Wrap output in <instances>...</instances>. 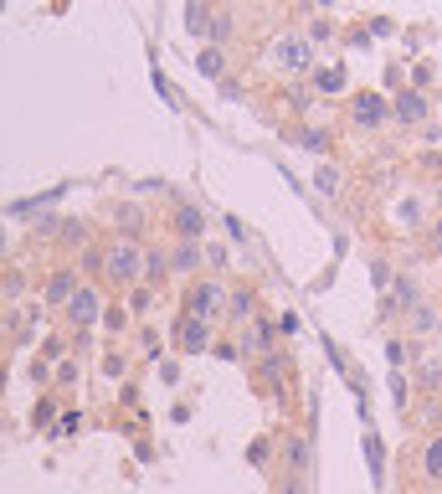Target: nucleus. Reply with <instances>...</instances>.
Returning a JSON list of instances; mask_svg holds the SVG:
<instances>
[{
	"mask_svg": "<svg viewBox=\"0 0 442 494\" xmlns=\"http://www.w3.org/2000/svg\"><path fill=\"white\" fill-rule=\"evenodd\" d=\"M350 119L360 134H380V129L391 124V98H380L376 88H360V93L350 98Z\"/></svg>",
	"mask_w": 442,
	"mask_h": 494,
	"instance_id": "nucleus-1",
	"label": "nucleus"
},
{
	"mask_svg": "<svg viewBox=\"0 0 442 494\" xmlns=\"http://www.w3.org/2000/svg\"><path fill=\"white\" fill-rule=\"evenodd\" d=\"M103 273H109L113 284L134 288V284H139V273H144V247H139V242H113L109 257H103Z\"/></svg>",
	"mask_w": 442,
	"mask_h": 494,
	"instance_id": "nucleus-2",
	"label": "nucleus"
},
{
	"mask_svg": "<svg viewBox=\"0 0 442 494\" xmlns=\"http://www.w3.org/2000/svg\"><path fill=\"white\" fill-rule=\"evenodd\" d=\"M226 294H232V288H221L216 278H196V284L186 288V315L211 324L216 315H226Z\"/></svg>",
	"mask_w": 442,
	"mask_h": 494,
	"instance_id": "nucleus-3",
	"label": "nucleus"
},
{
	"mask_svg": "<svg viewBox=\"0 0 442 494\" xmlns=\"http://www.w3.org/2000/svg\"><path fill=\"white\" fill-rule=\"evenodd\" d=\"M62 315H67L72 330H93L98 319H103V294H98L93 284H78V294L62 304Z\"/></svg>",
	"mask_w": 442,
	"mask_h": 494,
	"instance_id": "nucleus-4",
	"label": "nucleus"
},
{
	"mask_svg": "<svg viewBox=\"0 0 442 494\" xmlns=\"http://www.w3.org/2000/svg\"><path fill=\"white\" fill-rule=\"evenodd\" d=\"M273 63L288 67V73H303V67H314V42L299 36V32H283L273 42Z\"/></svg>",
	"mask_w": 442,
	"mask_h": 494,
	"instance_id": "nucleus-5",
	"label": "nucleus"
},
{
	"mask_svg": "<svg viewBox=\"0 0 442 494\" xmlns=\"http://www.w3.org/2000/svg\"><path fill=\"white\" fill-rule=\"evenodd\" d=\"M427 113H432V98H427L422 88H401V93L391 98V119H396L401 129L427 124Z\"/></svg>",
	"mask_w": 442,
	"mask_h": 494,
	"instance_id": "nucleus-6",
	"label": "nucleus"
},
{
	"mask_svg": "<svg viewBox=\"0 0 442 494\" xmlns=\"http://www.w3.org/2000/svg\"><path fill=\"white\" fill-rule=\"evenodd\" d=\"M211 345V324L206 319H196V315H180V324H175V351H206Z\"/></svg>",
	"mask_w": 442,
	"mask_h": 494,
	"instance_id": "nucleus-7",
	"label": "nucleus"
},
{
	"mask_svg": "<svg viewBox=\"0 0 442 494\" xmlns=\"http://www.w3.org/2000/svg\"><path fill=\"white\" fill-rule=\"evenodd\" d=\"M396 227H407V232H422L427 227V201L422 196H401V201H396Z\"/></svg>",
	"mask_w": 442,
	"mask_h": 494,
	"instance_id": "nucleus-8",
	"label": "nucleus"
},
{
	"mask_svg": "<svg viewBox=\"0 0 442 494\" xmlns=\"http://www.w3.org/2000/svg\"><path fill=\"white\" fill-rule=\"evenodd\" d=\"M175 232H180V242H201V232H206V211L201 207H175Z\"/></svg>",
	"mask_w": 442,
	"mask_h": 494,
	"instance_id": "nucleus-9",
	"label": "nucleus"
},
{
	"mask_svg": "<svg viewBox=\"0 0 442 494\" xmlns=\"http://www.w3.org/2000/svg\"><path fill=\"white\" fill-rule=\"evenodd\" d=\"M226 315L237 319V324H253V315H257V294H253L247 284L232 288V294H226Z\"/></svg>",
	"mask_w": 442,
	"mask_h": 494,
	"instance_id": "nucleus-10",
	"label": "nucleus"
},
{
	"mask_svg": "<svg viewBox=\"0 0 442 494\" xmlns=\"http://www.w3.org/2000/svg\"><path fill=\"white\" fill-rule=\"evenodd\" d=\"M422 479L432 484V489L442 484V432H432V438L422 443Z\"/></svg>",
	"mask_w": 442,
	"mask_h": 494,
	"instance_id": "nucleus-11",
	"label": "nucleus"
},
{
	"mask_svg": "<svg viewBox=\"0 0 442 494\" xmlns=\"http://www.w3.org/2000/svg\"><path fill=\"white\" fill-rule=\"evenodd\" d=\"M201 257H206L201 242H175V247H170V273H190V268H201Z\"/></svg>",
	"mask_w": 442,
	"mask_h": 494,
	"instance_id": "nucleus-12",
	"label": "nucleus"
},
{
	"mask_svg": "<svg viewBox=\"0 0 442 494\" xmlns=\"http://www.w3.org/2000/svg\"><path fill=\"white\" fill-rule=\"evenodd\" d=\"M345 88V63H324L314 73V93H340Z\"/></svg>",
	"mask_w": 442,
	"mask_h": 494,
	"instance_id": "nucleus-13",
	"label": "nucleus"
},
{
	"mask_svg": "<svg viewBox=\"0 0 442 494\" xmlns=\"http://www.w3.org/2000/svg\"><path fill=\"white\" fill-rule=\"evenodd\" d=\"M314 186H319V196H340V186H345V170L334 165V160H324L314 170Z\"/></svg>",
	"mask_w": 442,
	"mask_h": 494,
	"instance_id": "nucleus-14",
	"label": "nucleus"
},
{
	"mask_svg": "<svg viewBox=\"0 0 442 494\" xmlns=\"http://www.w3.org/2000/svg\"><path fill=\"white\" fill-rule=\"evenodd\" d=\"M72 294H78V278H72V273H52V278H47V304H67V299H72Z\"/></svg>",
	"mask_w": 442,
	"mask_h": 494,
	"instance_id": "nucleus-15",
	"label": "nucleus"
},
{
	"mask_svg": "<svg viewBox=\"0 0 442 494\" xmlns=\"http://www.w3.org/2000/svg\"><path fill=\"white\" fill-rule=\"evenodd\" d=\"M365 463H370V479L380 484L386 479V448H380V438L370 428H365Z\"/></svg>",
	"mask_w": 442,
	"mask_h": 494,
	"instance_id": "nucleus-16",
	"label": "nucleus"
},
{
	"mask_svg": "<svg viewBox=\"0 0 442 494\" xmlns=\"http://www.w3.org/2000/svg\"><path fill=\"white\" fill-rule=\"evenodd\" d=\"M211 5H186V32L190 36H211Z\"/></svg>",
	"mask_w": 442,
	"mask_h": 494,
	"instance_id": "nucleus-17",
	"label": "nucleus"
},
{
	"mask_svg": "<svg viewBox=\"0 0 442 494\" xmlns=\"http://www.w3.org/2000/svg\"><path fill=\"white\" fill-rule=\"evenodd\" d=\"M417 386H422L427 397H437L442 392V361H422V366H417Z\"/></svg>",
	"mask_w": 442,
	"mask_h": 494,
	"instance_id": "nucleus-18",
	"label": "nucleus"
},
{
	"mask_svg": "<svg viewBox=\"0 0 442 494\" xmlns=\"http://www.w3.org/2000/svg\"><path fill=\"white\" fill-rule=\"evenodd\" d=\"M221 67H226V52H221V47H201V52H196V73L216 78Z\"/></svg>",
	"mask_w": 442,
	"mask_h": 494,
	"instance_id": "nucleus-19",
	"label": "nucleus"
},
{
	"mask_svg": "<svg viewBox=\"0 0 442 494\" xmlns=\"http://www.w3.org/2000/svg\"><path fill=\"white\" fill-rule=\"evenodd\" d=\"M273 335H278L273 324H263V319H253V324H247V351H273Z\"/></svg>",
	"mask_w": 442,
	"mask_h": 494,
	"instance_id": "nucleus-20",
	"label": "nucleus"
},
{
	"mask_svg": "<svg viewBox=\"0 0 442 494\" xmlns=\"http://www.w3.org/2000/svg\"><path fill=\"white\" fill-rule=\"evenodd\" d=\"M293 144H303V150H319V155H324V150H330V134H324V129H309V124H299V134H293Z\"/></svg>",
	"mask_w": 442,
	"mask_h": 494,
	"instance_id": "nucleus-21",
	"label": "nucleus"
},
{
	"mask_svg": "<svg viewBox=\"0 0 442 494\" xmlns=\"http://www.w3.org/2000/svg\"><path fill=\"white\" fill-rule=\"evenodd\" d=\"M411 330H417V335H432V330H437V315H432L427 304H417V309H411Z\"/></svg>",
	"mask_w": 442,
	"mask_h": 494,
	"instance_id": "nucleus-22",
	"label": "nucleus"
},
{
	"mask_svg": "<svg viewBox=\"0 0 442 494\" xmlns=\"http://www.w3.org/2000/svg\"><path fill=\"white\" fill-rule=\"evenodd\" d=\"M386 361L401 371V366H407V345H401V340H386Z\"/></svg>",
	"mask_w": 442,
	"mask_h": 494,
	"instance_id": "nucleus-23",
	"label": "nucleus"
},
{
	"mask_svg": "<svg viewBox=\"0 0 442 494\" xmlns=\"http://www.w3.org/2000/svg\"><path fill=\"white\" fill-rule=\"evenodd\" d=\"M391 397H396V402H407V397H411V382H407V371H396V376H391Z\"/></svg>",
	"mask_w": 442,
	"mask_h": 494,
	"instance_id": "nucleus-24",
	"label": "nucleus"
},
{
	"mask_svg": "<svg viewBox=\"0 0 442 494\" xmlns=\"http://www.w3.org/2000/svg\"><path fill=\"white\" fill-rule=\"evenodd\" d=\"M119 222H124V232H139V211H134V207H119Z\"/></svg>",
	"mask_w": 442,
	"mask_h": 494,
	"instance_id": "nucleus-25",
	"label": "nucleus"
},
{
	"mask_svg": "<svg viewBox=\"0 0 442 494\" xmlns=\"http://www.w3.org/2000/svg\"><path fill=\"white\" fill-rule=\"evenodd\" d=\"M129 309H134V315H144V309H149V294H144V288H134V294H129Z\"/></svg>",
	"mask_w": 442,
	"mask_h": 494,
	"instance_id": "nucleus-26",
	"label": "nucleus"
},
{
	"mask_svg": "<svg viewBox=\"0 0 442 494\" xmlns=\"http://www.w3.org/2000/svg\"><path fill=\"white\" fill-rule=\"evenodd\" d=\"M124 309H103V324H109V330H124Z\"/></svg>",
	"mask_w": 442,
	"mask_h": 494,
	"instance_id": "nucleus-27",
	"label": "nucleus"
},
{
	"mask_svg": "<svg viewBox=\"0 0 442 494\" xmlns=\"http://www.w3.org/2000/svg\"><path fill=\"white\" fill-rule=\"evenodd\" d=\"M432 211L442 217V180H437V191H432Z\"/></svg>",
	"mask_w": 442,
	"mask_h": 494,
	"instance_id": "nucleus-28",
	"label": "nucleus"
},
{
	"mask_svg": "<svg viewBox=\"0 0 442 494\" xmlns=\"http://www.w3.org/2000/svg\"><path fill=\"white\" fill-rule=\"evenodd\" d=\"M422 494H442V489H422Z\"/></svg>",
	"mask_w": 442,
	"mask_h": 494,
	"instance_id": "nucleus-29",
	"label": "nucleus"
}]
</instances>
